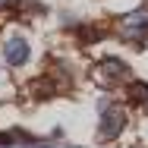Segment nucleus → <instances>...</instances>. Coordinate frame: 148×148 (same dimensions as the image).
<instances>
[{"mask_svg": "<svg viewBox=\"0 0 148 148\" xmlns=\"http://www.w3.org/2000/svg\"><path fill=\"white\" fill-rule=\"evenodd\" d=\"M120 29H123L126 38H145V35H148V6L126 13L123 22H120Z\"/></svg>", "mask_w": 148, "mask_h": 148, "instance_id": "f257e3e1", "label": "nucleus"}, {"mask_svg": "<svg viewBox=\"0 0 148 148\" xmlns=\"http://www.w3.org/2000/svg\"><path fill=\"white\" fill-rule=\"evenodd\" d=\"M126 126V114L120 107H101V136L104 139H117Z\"/></svg>", "mask_w": 148, "mask_h": 148, "instance_id": "f03ea898", "label": "nucleus"}, {"mask_svg": "<svg viewBox=\"0 0 148 148\" xmlns=\"http://www.w3.org/2000/svg\"><path fill=\"white\" fill-rule=\"evenodd\" d=\"M29 41L22 38V35H13V38H6V44H3V60L10 63V66H22L25 60H29Z\"/></svg>", "mask_w": 148, "mask_h": 148, "instance_id": "7ed1b4c3", "label": "nucleus"}, {"mask_svg": "<svg viewBox=\"0 0 148 148\" xmlns=\"http://www.w3.org/2000/svg\"><path fill=\"white\" fill-rule=\"evenodd\" d=\"M101 76H107V79H120V76H126V66H123V60L110 57L101 63Z\"/></svg>", "mask_w": 148, "mask_h": 148, "instance_id": "20e7f679", "label": "nucleus"}, {"mask_svg": "<svg viewBox=\"0 0 148 148\" xmlns=\"http://www.w3.org/2000/svg\"><path fill=\"white\" fill-rule=\"evenodd\" d=\"M129 98H132L136 104H148V85L145 82H136V85L129 88Z\"/></svg>", "mask_w": 148, "mask_h": 148, "instance_id": "39448f33", "label": "nucleus"}, {"mask_svg": "<svg viewBox=\"0 0 148 148\" xmlns=\"http://www.w3.org/2000/svg\"><path fill=\"white\" fill-rule=\"evenodd\" d=\"M6 3H13V0H0V6H6Z\"/></svg>", "mask_w": 148, "mask_h": 148, "instance_id": "423d86ee", "label": "nucleus"}, {"mask_svg": "<svg viewBox=\"0 0 148 148\" xmlns=\"http://www.w3.org/2000/svg\"><path fill=\"white\" fill-rule=\"evenodd\" d=\"M35 148H41V145H35Z\"/></svg>", "mask_w": 148, "mask_h": 148, "instance_id": "0eeeda50", "label": "nucleus"}]
</instances>
